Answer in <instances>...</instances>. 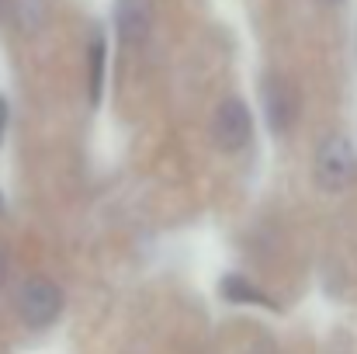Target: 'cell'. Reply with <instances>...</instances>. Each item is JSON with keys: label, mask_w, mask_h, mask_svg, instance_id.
<instances>
[{"label": "cell", "mask_w": 357, "mask_h": 354, "mask_svg": "<svg viewBox=\"0 0 357 354\" xmlns=\"http://www.w3.org/2000/svg\"><path fill=\"white\" fill-rule=\"evenodd\" d=\"M222 292L229 295V299H250L253 306H267V299L253 288V285H246L243 278H226V285H222Z\"/></svg>", "instance_id": "7"}, {"label": "cell", "mask_w": 357, "mask_h": 354, "mask_svg": "<svg viewBox=\"0 0 357 354\" xmlns=\"http://www.w3.org/2000/svg\"><path fill=\"white\" fill-rule=\"evenodd\" d=\"M17 313L28 327H49L63 313V288L52 278H28L17 295Z\"/></svg>", "instance_id": "2"}, {"label": "cell", "mask_w": 357, "mask_h": 354, "mask_svg": "<svg viewBox=\"0 0 357 354\" xmlns=\"http://www.w3.org/2000/svg\"><path fill=\"white\" fill-rule=\"evenodd\" d=\"M357 174L354 146L344 135H326L316 153V177L326 191H344Z\"/></svg>", "instance_id": "1"}, {"label": "cell", "mask_w": 357, "mask_h": 354, "mask_svg": "<svg viewBox=\"0 0 357 354\" xmlns=\"http://www.w3.org/2000/svg\"><path fill=\"white\" fill-rule=\"evenodd\" d=\"M3 121H7V105H3V98H0V135H3Z\"/></svg>", "instance_id": "9"}, {"label": "cell", "mask_w": 357, "mask_h": 354, "mask_svg": "<svg viewBox=\"0 0 357 354\" xmlns=\"http://www.w3.org/2000/svg\"><path fill=\"white\" fill-rule=\"evenodd\" d=\"M260 98H264L267 125H271L274 132H288L291 121H295V115H298V94H295V87H291L284 77L271 73V77L264 80Z\"/></svg>", "instance_id": "4"}, {"label": "cell", "mask_w": 357, "mask_h": 354, "mask_svg": "<svg viewBox=\"0 0 357 354\" xmlns=\"http://www.w3.org/2000/svg\"><path fill=\"white\" fill-rule=\"evenodd\" d=\"M91 101H101V84H105V38L94 35L91 38Z\"/></svg>", "instance_id": "6"}, {"label": "cell", "mask_w": 357, "mask_h": 354, "mask_svg": "<svg viewBox=\"0 0 357 354\" xmlns=\"http://www.w3.org/2000/svg\"><path fill=\"white\" fill-rule=\"evenodd\" d=\"M7 271H10V250H7V243L0 239V288H3V281H7Z\"/></svg>", "instance_id": "8"}, {"label": "cell", "mask_w": 357, "mask_h": 354, "mask_svg": "<svg viewBox=\"0 0 357 354\" xmlns=\"http://www.w3.org/2000/svg\"><path fill=\"white\" fill-rule=\"evenodd\" d=\"M253 354H274V348H271V344H257V348H253Z\"/></svg>", "instance_id": "10"}, {"label": "cell", "mask_w": 357, "mask_h": 354, "mask_svg": "<svg viewBox=\"0 0 357 354\" xmlns=\"http://www.w3.org/2000/svg\"><path fill=\"white\" fill-rule=\"evenodd\" d=\"M319 3H326V7H337V3H344V0H319Z\"/></svg>", "instance_id": "11"}, {"label": "cell", "mask_w": 357, "mask_h": 354, "mask_svg": "<svg viewBox=\"0 0 357 354\" xmlns=\"http://www.w3.org/2000/svg\"><path fill=\"white\" fill-rule=\"evenodd\" d=\"M253 135V118H250V108L239 101V98H226L219 108H215V118H212V139L219 149L226 153H239Z\"/></svg>", "instance_id": "3"}, {"label": "cell", "mask_w": 357, "mask_h": 354, "mask_svg": "<svg viewBox=\"0 0 357 354\" xmlns=\"http://www.w3.org/2000/svg\"><path fill=\"white\" fill-rule=\"evenodd\" d=\"M115 28L125 45H142L153 31V0H119Z\"/></svg>", "instance_id": "5"}]
</instances>
